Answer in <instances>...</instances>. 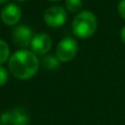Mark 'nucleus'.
<instances>
[{
  "label": "nucleus",
  "instance_id": "1",
  "mask_svg": "<svg viewBox=\"0 0 125 125\" xmlns=\"http://www.w3.org/2000/svg\"><path fill=\"white\" fill-rule=\"evenodd\" d=\"M9 70L14 78L20 80L31 79L36 75L40 61L36 54L29 50H19L8 61Z\"/></svg>",
  "mask_w": 125,
  "mask_h": 125
},
{
  "label": "nucleus",
  "instance_id": "2",
  "mask_svg": "<svg viewBox=\"0 0 125 125\" xmlns=\"http://www.w3.org/2000/svg\"><path fill=\"white\" fill-rule=\"evenodd\" d=\"M98 29V20L91 11H80L73 20L71 30L77 37L89 39L95 33Z\"/></svg>",
  "mask_w": 125,
  "mask_h": 125
},
{
  "label": "nucleus",
  "instance_id": "3",
  "mask_svg": "<svg viewBox=\"0 0 125 125\" xmlns=\"http://www.w3.org/2000/svg\"><path fill=\"white\" fill-rule=\"evenodd\" d=\"M78 43L73 37L66 36L61 40L56 47V57L61 62H68L76 57Z\"/></svg>",
  "mask_w": 125,
  "mask_h": 125
},
{
  "label": "nucleus",
  "instance_id": "4",
  "mask_svg": "<svg viewBox=\"0 0 125 125\" xmlns=\"http://www.w3.org/2000/svg\"><path fill=\"white\" fill-rule=\"evenodd\" d=\"M44 21L46 25L53 29L62 26L67 21V11L61 6H51L44 12Z\"/></svg>",
  "mask_w": 125,
  "mask_h": 125
},
{
  "label": "nucleus",
  "instance_id": "5",
  "mask_svg": "<svg viewBox=\"0 0 125 125\" xmlns=\"http://www.w3.org/2000/svg\"><path fill=\"white\" fill-rule=\"evenodd\" d=\"M29 114L22 108H17L12 111H7L1 115V124L3 125H28Z\"/></svg>",
  "mask_w": 125,
  "mask_h": 125
},
{
  "label": "nucleus",
  "instance_id": "6",
  "mask_svg": "<svg viewBox=\"0 0 125 125\" xmlns=\"http://www.w3.org/2000/svg\"><path fill=\"white\" fill-rule=\"evenodd\" d=\"M0 17H1V21L6 25H8V26L17 25L19 23V21L21 20L22 11L18 4L8 3L2 8Z\"/></svg>",
  "mask_w": 125,
  "mask_h": 125
},
{
  "label": "nucleus",
  "instance_id": "7",
  "mask_svg": "<svg viewBox=\"0 0 125 125\" xmlns=\"http://www.w3.org/2000/svg\"><path fill=\"white\" fill-rule=\"evenodd\" d=\"M30 46L33 53L39 55H45L52 48V39L46 33H39L33 36Z\"/></svg>",
  "mask_w": 125,
  "mask_h": 125
},
{
  "label": "nucleus",
  "instance_id": "8",
  "mask_svg": "<svg viewBox=\"0 0 125 125\" xmlns=\"http://www.w3.org/2000/svg\"><path fill=\"white\" fill-rule=\"evenodd\" d=\"M33 39L32 30L28 25H18L12 31V41L19 47H28L30 46L31 41Z\"/></svg>",
  "mask_w": 125,
  "mask_h": 125
},
{
  "label": "nucleus",
  "instance_id": "9",
  "mask_svg": "<svg viewBox=\"0 0 125 125\" xmlns=\"http://www.w3.org/2000/svg\"><path fill=\"white\" fill-rule=\"evenodd\" d=\"M10 58V48L4 40L0 39V65L4 64Z\"/></svg>",
  "mask_w": 125,
  "mask_h": 125
},
{
  "label": "nucleus",
  "instance_id": "10",
  "mask_svg": "<svg viewBox=\"0 0 125 125\" xmlns=\"http://www.w3.org/2000/svg\"><path fill=\"white\" fill-rule=\"evenodd\" d=\"M59 62H61L58 61V58L56 56H53V55H47L43 59L44 67L47 69H56L59 66Z\"/></svg>",
  "mask_w": 125,
  "mask_h": 125
},
{
  "label": "nucleus",
  "instance_id": "11",
  "mask_svg": "<svg viewBox=\"0 0 125 125\" xmlns=\"http://www.w3.org/2000/svg\"><path fill=\"white\" fill-rule=\"evenodd\" d=\"M65 6L69 12L75 13L81 9L82 1L81 0H65Z\"/></svg>",
  "mask_w": 125,
  "mask_h": 125
},
{
  "label": "nucleus",
  "instance_id": "12",
  "mask_svg": "<svg viewBox=\"0 0 125 125\" xmlns=\"http://www.w3.org/2000/svg\"><path fill=\"white\" fill-rule=\"evenodd\" d=\"M8 81V71L2 65H0V87L4 86Z\"/></svg>",
  "mask_w": 125,
  "mask_h": 125
},
{
  "label": "nucleus",
  "instance_id": "13",
  "mask_svg": "<svg viewBox=\"0 0 125 125\" xmlns=\"http://www.w3.org/2000/svg\"><path fill=\"white\" fill-rule=\"evenodd\" d=\"M117 12H119L120 17L125 20V0H120L119 6H117Z\"/></svg>",
  "mask_w": 125,
  "mask_h": 125
},
{
  "label": "nucleus",
  "instance_id": "14",
  "mask_svg": "<svg viewBox=\"0 0 125 125\" xmlns=\"http://www.w3.org/2000/svg\"><path fill=\"white\" fill-rule=\"evenodd\" d=\"M120 36H121V40L123 42V44L125 45V26H123L121 30V33H120Z\"/></svg>",
  "mask_w": 125,
  "mask_h": 125
},
{
  "label": "nucleus",
  "instance_id": "15",
  "mask_svg": "<svg viewBox=\"0 0 125 125\" xmlns=\"http://www.w3.org/2000/svg\"><path fill=\"white\" fill-rule=\"evenodd\" d=\"M7 1H8V0H0V4H3V3H6Z\"/></svg>",
  "mask_w": 125,
  "mask_h": 125
},
{
  "label": "nucleus",
  "instance_id": "16",
  "mask_svg": "<svg viewBox=\"0 0 125 125\" xmlns=\"http://www.w3.org/2000/svg\"><path fill=\"white\" fill-rule=\"evenodd\" d=\"M18 2H25V1H28V0H17Z\"/></svg>",
  "mask_w": 125,
  "mask_h": 125
},
{
  "label": "nucleus",
  "instance_id": "17",
  "mask_svg": "<svg viewBox=\"0 0 125 125\" xmlns=\"http://www.w3.org/2000/svg\"><path fill=\"white\" fill-rule=\"evenodd\" d=\"M48 1H59V0H48Z\"/></svg>",
  "mask_w": 125,
  "mask_h": 125
},
{
  "label": "nucleus",
  "instance_id": "18",
  "mask_svg": "<svg viewBox=\"0 0 125 125\" xmlns=\"http://www.w3.org/2000/svg\"><path fill=\"white\" fill-rule=\"evenodd\" d=\"M0 125H3V124H1V123H0Z\"/></svg>",
  "mask_w": 125,
  "mask_h": 125
}]
</instances>
